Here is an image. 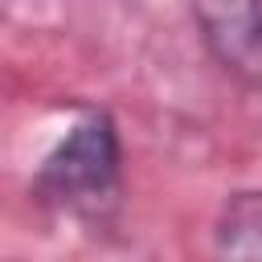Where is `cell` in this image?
I'll return each instance as SVG.
<instances>
[{
	"mask_svg": "<svg viewBox=\"0 0 262 262\" xmlns=\"http://www.w3.org/2000/svg\"><path fill=\"white\" fill-rule=\"evenodd\" d=\"M123 184V143L106 111H86L41 160L33 176V196L57 213L98 217L119 201Z\"/></svg>",
	"mask_w": 262,
	"mask_h": 262,
	"instance_id": "cell-1",
	"label": "cell"
},
{
	"mask_svg": "<svg viewBox=\"0 0 262 262\" xmlns=\"http://www.w3.org/2000/svg\"><path fill=\"white\" fill-rule=\"evenodd\" d=\"M209 57L242 86L262 90V0H188Z\"/></svg>",
	"mask_w": 262,
	"mask_h": 262,
	"instance_id": "cell-2",
	"label": "cell"
},
{
	"mask_svg": "<svg viewBox=\"0 0 262 262\" xmlns=\"http://www.w3.org/2000/svg\"><path fill=\"white\" fill-rule=\"evenodd\" d=\"M217 254L262 258V192H233L213 229Z\"/></svg>",
	"mask_w": 262,
	"mask_h": 262,
	"instance_id": "cell-3",
	"label": "cell"
}]
</instances>
